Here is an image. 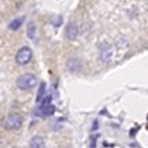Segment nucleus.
Returning a JSON list of instances; mask_svg holds the SVG:
<instances>
[{"label": "nucleus", "mask_w": 148, "mask_h": 148, "mask_svg": "<svg viewBox=\"0 0 148 148\" xmlns=\"http://www.w3.org/2000/svg\"><path fill=\"white\" fill-rule=\"evenodd\" d=\"M22 123H23V118L20 113L10 112L3 118L2 126H3V128H6L8 131L9 130H17L22 126Z\"/></svg>", "instance_id": "f257e3e1"}, {"label": "nucleus", "mask_w": 148, "mask_h": 148, "mask_svg": "<svg viewBox=\"0 0 148 148\" xmlns=\"http://www.w3.org/2000/svg\"><path fill=\"white\" fill-rule=\"evenodd\" d=\"M16 84L22 90H29V89H32L37 84V77L31 73L22 74L21 76L17 77Z\"/></svg>", "instance_id": "f03ea898"}, {"label": "nucleus", "mask_w": 148, "mask_h": 148, "mask_svg": "<svg viewBox=\"0 0 148 148\" xmlns=\"http://www.w3.org/2000/svg\"><path fill=\"white\" fill-rule=\"evenodd\" d=\"M31 58H32V51L28 46L21 47L17 51L16 56H15V60H16V62L18 65H25V64H28L31 60Z\"/></svg>", "instance_id": "7ed1b4c3"}, {"label": "nucleus", "mask_w": 148, "mask_h": 148, "mask_svg": "<svg viewBox=\"0 0 148 148\" xmlns=\"http://www.w3.org/2000/svg\"><path fill=\"white\" fill-rule=\"evenodd\" d=\"M112 56V47L108 43H103L99 46V57L103 61H109Z\"/></svg>", "instance_id": "20e7f679"}, {"label": "nucleus", "mask_w": 148, "mask_h": 148, "mask_svg": "<svg viewBox=\"0 0 148 148\" xmlns=\"http://www.w3.org/2000/svg\"><path fill=\"white\" fill-rule=\"evenodd\" d=\"M56 111V108L54 105H52L51 103L47 104V105H40V108L37 110L36 112V116H39V117H45V116H51Z\"/></svg>", "instance_id": "39448f33"}, {"label": "nucleus", "mask_w": 148, "mask_h": 148, "mask_svg": "<svg viewBox=\"0 0 148 148\" xmlns=\"http://www.w3.org/2000/svg\"><path fill=\"white\" fill-rule=\"evenodd\" d=\"M77 34H79V29H77V25L73 22L68 23L67 27H66V37L69 39V40H74L76 37H77Z\"/></svg>", "instance_id": "423d86ee"}, {"label": "nucleus", "mask_w": 148, "mask_h": 148, "mask_svg": "<svg viewBox=\"0 0 148 148\" xmlns=\"http://www.w3.org/2000/svg\"><path fill=\"white\" fill-rule=\"evenodd\" d=\"M67 67H68V69H69L72 73H76V72H79L80 68H81V62H80L79 59L73 58V59H71V60L68 61Z\"/></svg>", "instance_id": "0eeeda50"}, {"label": "nucleus", "mask_w": 148, "mask_h": 148, "mask_svg": "<svg viewBox=\"0 0 148 148\" xmlns=\"http://www.w3.org/2000/svg\"><path fill=\"white\" fill-rule=\"evenodd\" d=\"M30 148H45V142L42 136H34L30 140Z\"/></svg>", "instance_id": "6e6552de"}, {"label": "nucleus", "mask_w": 148, "mask_h": 148, "mask_svg": "<svg viewBox=\"0 0 148 148\" xmlns=\"http://www.w3.org/2000/svg\"><path fill=\"white\" fill-rule=\"evenodd\" d=\"M23 21H24V17H23V16L16 17V18H14L13 21H10V23L8 24V28H9L10 30H13V31H16V30L20 29V27L22 25Z\"/></svg>", "instance_id": "1a4fd4ad"}, {"label": "nucleus", "mask_w": 148, "mask_h": 148, "mask_svg": "<svg viewBox=\"0 0 148 148\" xmlns=\"http://www.w3.org/2000/svg\"><path fill=\"white\" fill-rule=\"evenodd\" d=\"M45 92H46V84L44 82H42L39 84V88H38V91H37V96H36V102L37 103H40L45 96Z\"/></svg>", "instance_id": "9d476101"}, {"label": "nucleus", "mask_w": 148, "mask_h": 148, "mask_svg": "<svg viewBox=\"0 0 148 148\" xmlns=\"http://www.w3.org/2000/svg\"><path fill=\"white\" fill-rule=\"evenodd\" d=\"M27 36L30 38V39H35V36H36V25L34 22H29L28 23V27H27Z\"/></svg>", "instance_id": "9b49d317"}, {"label": "nucleus", "mask_w": 148, "mask_h": 148, "mask_svg": "<svg viewBox=\"0 0 148 148\" xmlns=\"http://www.w3.org/2000/svg\"><path fill=\"white\" fill-rule=\"evenodd\" d=\"M97 139H98V135H94L90 138V148H96Z\"/></svg>", "instance_id": "f8f14e48"}, {"label": "nucleus", "mask_w": 148, "mask_h": 148, "mask_svg": "<svg viewBox=\"0 0 148 148\" xmlns=\"http://www.w3.org/2000/svg\"><path fill=\"white\" fill-rule=\"evenodd\" d=\"M50 102H51V96H50V95H47L46 97H44V98H43V101H42V104H40V105H47V104H50Z\"/></svg>", "instance_id": "ddd939ff"}, {"label": "nucleus", "mask_w": 148, "mask_h": 148, "mask_svg": "<svg viewBox=\"0 0 148 148\" xmlns=\"http://www.w3.org/2000/svg\"><path fill=\"white\" fill-rule=\"evenodd\" d=\"M61 20H62V18H61V16H58V17H57V21H56V20H53V21H52L53 25H54V27H59V25L61 24Z\"/></svg>", "instance_id": "4468645a"}, {"label": "nucleus", "mask_w": 148, "mask_h": 148, "mask_svg": "<svg viewBox=\"0 0 148 148\" xmlns=\"http://www.w3.org/2000/svg\"><path fill=\"white\" fill-rule=\"evenodd\" d=\"M97 130V120L94 121V126H92V131H96Z\"/></svg>", "instance_id": "2eb2a0df"}, {"label": "nucleus", "mask_w": 148, "mask_h": 148, "mask_svg": "<svg viewBox=\"0 0 148 148\" xmlns=\"http://www.w3.org/2000/svg\"><path fill=\"white\" fill-rule=\"evenodd\" d=\"M13 148H16V147H13Z\"/></svg>", "instance_id": "dca6fc26"}]
</instances>
